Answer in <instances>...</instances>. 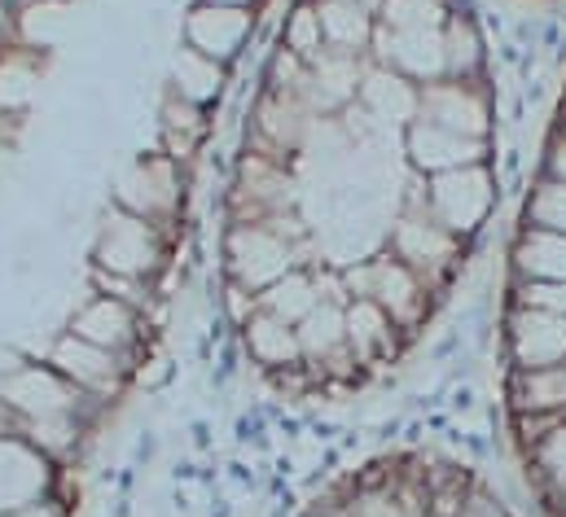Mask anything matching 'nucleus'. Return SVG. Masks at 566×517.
Wrapping results in <instances>:
<instances>
[{
    "label": "nucleus",
    "mask_w": 566,
    "mask_h": 517,
    "mask_svg": "<svg viewBox=\"0 0 566 517\" xmlns=\"http://www.w3.org/2000/svg\"><path fill=\"white\" fill-rule=\"evenodd\" d=\"M501 390L532 500L566 517V88L510 238Z\"/></svg>",
    "instance_id": "nucleus-1"
},
{
    "label": "nucleus",
    "mask_w": 566,
    "mask_h": 517,
    "mask_svg": "<svg viewBox=\"0 0 566 517\" xmlns=\"http://www.w3.org/2000/svg\"><path fill=\"white\" fill-rule=\"evenodd\" d=\"M44 365H53L71 387L84 390L93 403H111L115 394H124V387L133 382V365L124 356H115L106 347H93V342L75 338L71 329L53 334Z\"/></svg>",
    "instance_id": "nucleus-2"
},
{
    "label": "nucleus",
    "mask_w": 566,
    "mask_h": 517,
    "mask_svg": "<svg viewBox=\"0 0 566 517\" xmlns=\"http://www.w3.org/2000/svg\"><path fill=\"white\" fill-rule=\"evenodd\" d=\"M255 22H260V9H238V4H202L193 0L180 18V40L224 66H233L251 40H255Z\"/></svg>",
    "instance_id": "nucleus-3"
},
{
    "label": "nucleus",
    "mask_w": 566,
    "mask_h": 517,
    "mask_svg": "<svg viewBox=\"0 0 566 517\" xmlns=\"http://www.w3.org/2000/svg\"><path fill=\"white\" fill-rule=\"evenodd\" d=\"M238 347H242L247 365L260 378H273V373H285V369H303V351H298L294 325H285L282 316H273L264 307L238 329Z\"/></svg>",
    "instance_id": "nucleus-4"
},
{
    "label": "nucleus",
    "mask_w": 566,
    "mask_h": 517,
    "mask_svg": "<svg viewBox=\"0 0 566 517\" xmlns=\"http://www.w3.org/2000/svg\"><path fill=\"white\" fill-rule=\"evenodd\" d=\"M229 80H233V66H224V62H216V57L189 49L185 40L171 49V75H167V88H176L180 97H189V102L216 110V106H220V93L229 88Z\"/></svg>",
    "instance_id": "nucleus-5"
}]
</instances>
